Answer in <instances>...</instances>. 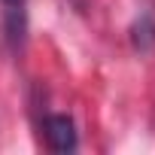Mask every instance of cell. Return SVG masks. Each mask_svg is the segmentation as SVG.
I'll list each match as a JSON object with an SVG mask.
<instances>
[{
  "mask_svg": "<svg viewBox=\"0 0 155 155\" xmlns=\"http://www.w3.org/2000/svg\"><path fill=\"white\" fill-rule=\"evenodd\" d=\"M3 3V31L12 52L25 49L28 40V0H0Z\"/></svg>",
  "mask_w": 155,
  "mask_h": 155,
  "instance_id": "1",
  "label": "cell"
},
{
  "mask_svg": "<svg viewBox=\"0 0 155 155\" xmlns=\"http://www.w3.org/2000/svg\"><path fill=\"white\" fill-rule=\"evenodd\" d=\"M43 131H46L49 149H52V152H61V155L73 152L76 143H79V140H76V125H73L70 116H46Z\"/></svg>",
  "mask_w": 155,
  "mask_h": 155,
  "instance_id": "2",
  "label": "cell"
},
{
  "mask_svg": "<svg viewBox=\"0 0 155 155\" xmlns=\"http://www.w3.org/2000/svg\"><path fill=\"white\" fill-rule=\"evenodd\" d=\"M131 40L137 52H149L155 46V18L152 15H140V21L131 28Z\"/></svg>",
  "mask_w": 155,
  "mask_h": 155,
  "instance_id": "3",
  "label": "cell"
}]
</instances>
